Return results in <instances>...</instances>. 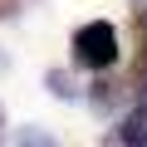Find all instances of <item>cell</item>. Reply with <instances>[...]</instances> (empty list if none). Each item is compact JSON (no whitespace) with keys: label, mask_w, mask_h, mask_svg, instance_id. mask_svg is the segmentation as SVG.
<instances>
[{"label":"cell","mask_w":147,"mask_h":147,"mask_svg":"<svg viewBox=\"0 0 147 147\" xmlns=\"http://www.w3.org/2000/svg\"><path fill=\"white\" fill-rule=\"evenodd\" d=\"M74 64H79V69H93V74L113 69L118 64V30L108 20L79 25V30H74Z\"/></svg>","instance_id":"cell-1"},{"label":"cell","mask_w":147,"mask_h":147,"mask_svg":"<svg viewBox=\"0 0 147 147\" xmlns=\"http://www.w3.org/2000/svg\"><path fill=\"white\" fill-rule=\"evenodd\" d=\"M132 34H137V59H132V93L147 103V15L132 20Z\"/></svg>","instance_id":"cell-2"},{"label":"cell","mask_w":147,"mask_h":147,"mask_svg":"<svg viewBox=\"0 0 147 147\" xmlns=\"http://www.w3.org/2000/svg\"><path fill=\"white\" fill-rule=\"evenodd\" d=\"M108 142H132V147H147V103H142L137 113H127V118L108 132Z\"/></svg>","instance_id":"cell-3"},{"label":"cell","mask_w":147,"mask_h":147,"mask_svg":"<svg viewBox=\"0 0 147 147\" xmlns=\"http://www.w3.org/2000/svg\"><path fill=\"white\" fill-rule=\"evenodd\" d=\"M88 103H93L98 113H113V108L123 103V84H113V79H98V84H93V93H88Z\"/></svg>","instance_id":"cell-4"},{"label":"cell","mask_w":147,"mask_h":147,"mask_svg":"<svg viewBox=\"0 0 147 147\" xmlns=\"http://www.w3.org/2000/svg\"><path fill=\"white\" fill-rule=\"evenodd\" d=\"M49 88H54L59 98H74V84H69V74H59V69L49 74Z\"/></svg>","instance_id":"cell-5"},{"label":"cell","mask_w":147,"mask_h":147,"mask_svg":"<svg viewBox=\"0 0 147 147\" xmlns=\"http://www.w3.org/2000/svg\"><path fill=\"white\" fill-rule=\"evenodd\" d=\"M25 10V0H0V20H10V15H20Z\"/></svg>","instance_id":"cell-6"}]
</instances>
